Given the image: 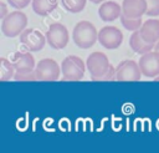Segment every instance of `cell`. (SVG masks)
I'll return each mask as SVG.
<instances>
[{
	"label": "cell",
	"mask_w": 159,
	"mask_h": 153,
	"mask_svg": "<svg viewBox=\"0 0 159 153\" xmlns=\"http://www.w3.org/2000/svg\"><path fill=\"white\" fill-rule=\"evenodd\" d=\"M14 80L15 81H36L37 80V76H36V72L35 71L26 72V73H15Z\"/></svg>",
	"instance_id": "cell-21"
},
{
	"label": "cell",
	"mask_w": 159,
	"mask_h": 153,
	"mask_svg": "<svg viewBox=\"0 0 159 153\" xmlns=\"http://www.w3.org/2000/svg\"><path fill=\"white\" fill-rule=\"evenodd\" d=\"M15 72L16 71H15L12 62L5 57H0V81L5 82V81L14 78Z\"/></svg>",
	"instance_id": "cell-17"
},
{
	"label": "cell",
	"mask_w": 159,
	"mask_h": 153,
	"mask_svg": "<svg viewBox=\"0 0 159 153\" xmlns=\"http://www.w3.org/2000/svg\"><path fill=\"white\" fill-rule=\"evenodd\" d=\"M0 7H1V10H0V19L2 20L9 14V11H7V6H6V4L4 1H0Z\"/></svg>",
	"instance_id": "cell-24"
},
{
	"label": "cell",
	"mask_w": 159,
	"mask_h": 153,
	"mask_svg": "<svg viewBox=\"0 0 159 153\" xmlns=\"http://www.w3.org/2000/svg\"><path fill=\"white\" fill-rule=\"evenodd\" d=\"M119 20H120V24L123 25V27L125 30H128V31H137V30H139L142 27L143 22H144L142 20V17H128L123 12H122Z\"/></svg>",
	"instance_id": "cell-18"
},
{
	"label": "cell",
	"mask_w": 159,
	"mask_h": 153,
	"mask_svg": "<svg viewBox=\"0 0 159 153\" xmlns=\"http://www.w3.org/2000/svg\"><path fill=\"white\" fill-rule=\"evenodd\" d=\"M148 4L147 0H123L122 11L128 17H142L147 14Z\"/></svg>",
	"instance_id": "cell-13"
},
{
	"label": "cell",
	"mask_w": 159,
	"mask_h": 153,
	"mask_svg": "<svg viewBox=\"0 0 159 153\" xmlns=\"http://www.w3.org/2000/svg\"><path fill=\"white\" fill-rule=\"evenodd\" d=\"M91 2H93V4H102V2H104L106 0H89Z\"/></svg>",
	"instance_id": "cell-25"
},
{
	"label": "cell",
	"mask_w": 159,
	"mask_h": 153,
	"mask_svg": "<svg viewBox=\"0 0 159 153\" xmlns=\"http://www.w3.org/2000/svg\"><path fill=\"white\" fill-rule=\"evenodd\" d=\"M27 26V16L25 12L16 10L9 12L1 20V31L6 37H16L20 36L21 32Z\"/></svg>",
	"instance_id": "cell-2"
},
{
	"label": "cell",
	"mask_w": 159,
	"mask_h": 153,
	"mask_svg": "<svg viewBox=\"0 0 159 153\" xmlns=\"http://www.w3.org/2000/svg\"><path fill=\"white\" fill-rule=\"evenodd\" d=\"M86 63L83 60L76 55H70L61 62L62 80L63 81H80L84 76Z\"/></svg>",
	"instance_id": "cell-3"
},
{
	"label": "cell",
	"mask_w": 159,
	"mask_h": 153,
	"mask_svg": "<svg viewBox=\"0 0 159 153\" xmlns=\"http://www.w3.org/2000/svg\"><path fill=\"white\" fill-rule=\"evenodd\" d=\"M46 40L50 47L53 50H62L70 41V34L67 27L61 22H53L46 31Z\"/></svg>",
	"instance_id": "cell-4"
},
{
	"label": "cell",
	"mask_w": 159,
	"mask_h": 153,
	"mask_svg": "<svg viewBox=\"0 0 159 153\" xmlns=\"http://www.w3.org/2000/svg\"><path fill=\"white\" fill-rule=\"evenodd\" d=\"M142 73L145 77L155 78L159 75V52L152 50L140 56L138 62Z\"/></svg>",
	"instance_id": "cell-10"
},
{
	"label": "cell",
	"mask_w": 159,
	"mask_h": 153,
	"mask_svg": "<svg viewBox=\"0 0 159 153\" xmlns=\"http://www.w3.org/2000/svg\"><path fill=\"white\" fill-rule=\"evenodd\" d=\"M87 0H61L63 9L71 14H78L86 7Z\"/></svg>",
	"instance_id": "cell-19"
},
{
	"label": "cell",
	"mask_w": 159,
	"mask_h": 153,
	"mask_svg": "<svg viewBox=\"0 0 159 153\" xmlns=\"http://www.w3.org/2000/svg\"><path fill=\"white\" fill-rule=\"evenodd\" d=\"M31 5H32V10L36 15L47 16L57 9L58 1L57 0H32Z\"/></svg>",
	"instance_id": "cell-16"
},
{
	"label": "cell",
	"mask_w": 159,
	"mask_h": 153,
	"mask_svg": "<svg viewBox=\"0 0 159 153\" xmlns=\"http://www.w3.org/2000/svg\"><path fill=\"white\" fill-rule=\"evenodd\" d=\"M14 67H15V73H26L35 71L36 63H35V57L31 55V52H15L11 60Z\"/></svg>",
	"instance_id": "cell-11"
},
{
	"label": "cell",
	"mask_w": 159,
	"mask_h": 153,
	"mask_svg": "<svg viewBox=\"0 0 159 153\" xmlns=\"http://www.w3.org/2000/svg\"><path fill=\"white\" fill-rule=\"evenodd\" d=\"M30 1H32V0H7V4L16 10H22L24 7H26L30 4Z\"/></svg>",
	"instance_id": "cell-23"
},
{
	"label": "cell",
	"mask_w": 159,
	"mask_h": 153,
	"mask_svg": "<svg viewBox=\"0 0 159 153\" xmlns=\"http://www.w3.org/2000/svg\"><path fill=\"white\" fill-rule=\"evenodd\" d=\"M122 5H119L118 2L116 1H104L101 4L99 9H98V16L102 21H106V22H111V21H114L120 17L122 15Z\"/></svg>",
	"instance_id": "cell-12"
},
{
	"label": "cell",
	"mask_w": 159,
	"mask_h": 153,
	"mask_svg": "<svg viewBox=\"0 0 159 153\" xmlns=\"http://www.w3.org/2000/svg\"><path fill=\"white\" fill-rule=\"evenodd\" d=\"M114 80H116V67L111 65L109 68H108V71L103 76L96 78L94 81H114Z\"/></svg>",
	"instance_id": "cell-22"
},
{
	"label": "cell",
	"mask_w": 159,
	"mask_h": 153,
	"mask_svg": "<svg viewBox=\"0 0 159 153\" xmlns=\"http://www.w3.org/2000/svg\"><path fill=\"white\" fill-rule=\"evenodd\" d=\"M154 81H159V75H158V76H157V77L154 78Z\"/></svg>",
	"instance_id": "cell-27"
},
{
	"label": "cell",
	"mask_w": 159,
	"mask_h": 153,
	"mask_svg": "<svg viewBox=\"0 0 159 153\" xmlns=\"http://www.w3.org/2000/svg\"><path fill=\"white\" fill-rule=\"evenodd\" d=\"M72 40L80 49H89L98 41V31L94 25L87 20L78 21L72 30Z\"/></svg>",
	"instance_id": "cell-1"
},
{
	"label": "cell",
	"mask_w": 159,
	"mask_h": 153,
	"mask_svg": "<svg viewBox=\"0 0 159 153\" xmlns=\"http://www.w3.org/2000/svg\"><path fill=\"white\" fill-rule=\"evenodd\" d=\"M154 50H155V51H158V52H159V41H158V42H157V44H155V46H154Z\"/></svg>",
	"instance_id": "cell-26"
},
{
	"label": "cell",
	"mask_w": 159,
	"mask_h": 153,
	"mask_svg": "<svg viewBox=\"0 0 159 153\" xmlns=\"http://www.w3.org/2000/svg\"><path fill=\"white\" fill-rule=\"evenodd\" d=\"M21 45L30 52H37L43 49L45 44L47 42L46 35H42L36 29H25L20 35Z\"/></svg>",
	"instance_id": "cell-8"
},
{
	"label": "cell",
	"mask_w": 159,
	"mask_h": 153,
	"mask_svg": "<svg viewBox=\"0 0 159 153\" xmlns=\"http://www.w3.org/2000/svg\"><path fill=\"white\" fill-rule=\"evenodd\" d=\"M148 4V10L147 15L148 16H159V0H147Z\"/></svg>",
	"instance_id": "cell-20"
},
{
	"label": "cell",
	"mask_w": 159,
	"mask_h": 153,
	"mask_svg": "<svg viewBox=\"0 0 159 153\" xmlns=\"http://www.w3.org/2000/svg\"><path fill=\"white\" fill-rule=\"evenodd\" d=\"M35 72L40 81H57L62 73L60 65L53 58H42L36 63Z\"/></svg>",
	"instance_id": "cell-7"
},
{
	"label": "cell",
	"mask_w": 159,
	"mask_h": 153,
	"mask_svg": "<svg viewBox=\"0 0 159 153\" xmlns=\"http://www.w3.org/2000/svg\"><path fill=\"white\" fill-rule=\"evenodd\" d=\"M98 42L107 50H116L123 42V34L116 26H104L98 31Z\"/></svg>",
	"instance_id": "cell-9"
},
{
	"label": "cell",
	"mask_w": 159,
	"mask_h": 153,
	"mask_svg": "<svg viewBox=\"0 0 159 153\" xmlns=\"http://www.w3.org/2000/svg\"><path fill=\"white\" fill-rule=\"evenodd\" d=\"M142 71L138 62L133 60H123L116 67V80L122 82H135L142 77Z\"/></svg>",
	"instance_id": "cell-6"
},
{
	"label": "cell",
	"mask_w": 159,
	"mask_h": 153,
	"mask_svg": "<svg viewBox=\"0 0 159 153\" xmlns=\"http://www.w3.org/2000/svg\"><path fill=\"white\" fill-rule=\"evenodd\" d=\"M129 46H130V49H132L135 53H138V55H144V53H147V52L154 50L155 44L147 42V41L142 37L139 30H137V31H133V34H132L130 37H129Z\"/></svg>",
	"instance_id": "cell-15"
},
{
	"label": "cell",
	"mask_w": 159,
	"mask_h": 153,
	"mask_svg": "<svg viewBox=\"0 0 159 153\" xmlns=\"http://www.w3.org/2000/svg\"><path fill=\"white\" fill-rule=\"evenodd\" d=\"M86 66H87V70L89 71L91 80L94 81L96 78L103 76L108 71L111 63L106 53L101 51H94L88 55L86 60Z\"/></svg>",
	"instance_id": "cell-5"
},
{
	"label": "cell",
	"mask_w": 159,
	"mask_h": 153,
	"mask_svg": "<svg viewBox=\"0 0 159 153\" xmlns=\"http://www.w3.org/2000/svg\"><path fill=\"white\" fill-rule=\"evenodd\" d=\"M142 37L150 44H157L159 41V20L158 19H148L143 22L139 29Z\"/></svg>",
	"instance_id": "cell-14"
}]
</instances>
